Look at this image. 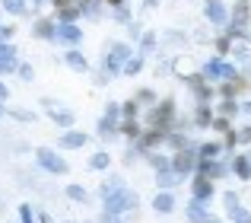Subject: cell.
<instances>
[{"label":"cell","instance_id":"6da1fadb","mask_svg":"<svg viewBox=\"0 0 251 223\" xmlns=\"http://www.w3.org/2000/svg\"><path fill=\"white\" fill-rule=\"evenodd\" d=\"M127 207H134V198H130L127 192H121V188H111V192H105V211L111 214H121L127 211Z\"/></svg>","mask_w":251,"mask_h":223},{"label":"cell","instance_id":"7a4b0ae2","mask_svg":"<svg viewBox=\"0 0 251 223\" xmlns=\"http://www.w3.org/2000/svg\"><path fill=\"white\" fill-rule=\"evenodd\" d=\"M54 38H61V42H67V45H76L80 42V29H76L74 23H57L54 26Z\"/></svg>","mask_w":251,"mask_h":223},{"label":"cell","instance_id":"3957f363","mask_svg":"<svg viewBox=\"0 0 251 223\" xmlns=\"http://www.w3.org/2000/svg\"><path fill=\"white\" fill-rule=\"evenodd\" d=\"M38 163H42L48 172H67V163L61 160V156H54V153H48V150H38Z\"/></svg>","mask_w":251,"mask_h":223},{"label":"cell","instance_id":"277c9868","mask_svg":"<svg viewBox=\"0 0 251 223\" xmlns=\"http://www.w3.org/2000/svg\"><path fill=\"white\" fill-rule=\"evenodd\" d=\"M13 64H16V48H10V45H0V74H3V70H10Z\"/></svg>","mask_w":251,"mask_h":223},{"label":"cell","instance_id":"5b68a950","mask_svg":"<svg viewBox=\"0 0 251 223\" xmlns=\"http://www.w3.org/2000/svg\"><path fill=\"white\" fill-rule=\"evenodd\" d=\"M210 195H213V182H210V179H197L194 182V198L197 201H207Z\"/></svg>","mask_w":251,"mask_h":223},{"label":"cell","instance_id":"8992f818","mask_svg":"<svg viewBox=\"0 0 251 223\" xmlns=\"http://www.w3.org/2000/svg\"><path fill=\"white\" fill-rule=\"evenodd\" d=\"M191 166H194V153H178L175 156V175L178 172H188Z\"/></svg>","mask_w":251,"mask_h":223},{"label":"cell","instance_id":"52a82bcc","mask_svg":"<svg viewBox=\"0 0 251 223\" xmlns=\"http://www.w3.org/2000/svg\"><path fill=\"white\" fill-rule=\"evenodd\" d=\"M172 207H175V198H172V195H159V198H156V211L169 214Z\"/></svg>","mask_w":251,"mask_h":223},{"label":"cell","instance_id":"ba28073f","mask_svg":"<svg viewBox=\"0 0 251 223\" xmlns=\"http://www.w3.org/2000/svg\"><path fill=\"white\" fill-rule=\"evenodd\" d=\"M35 35H42V38H51V35H54V26H51L48 19H38V26H35Z\"/></svg>","mask_w":251,"mask_h":223},{"label":"cell","instance_id":"9c48e42d","mask_svg":"<svg viewBox=\"0 0 251 223\" xmlns=\"http://www.w3.org/2000/svg\"><path fill=\"white\" fill-rule=\"evenodd\" d=\"M235 19H239V26L248 23V0H239V10H235Z\"/></svg>","mask_w":251,"mask_h":223},{"label":"cell","instance_id":"30bf717a","mask_svg":"<svg viewBox=\"0 0 251 223\" xmlns=\"http://www.w3.org/2000/svg\"><path fill=\"white\" fill-rule=\"evenodd\" d=\"M67 61H70V67L86 70V57H83V55H76V51H70V55H67Z\"/></svg>","mask_w":251,"mask_h":223},{"label":"cell","instance_id":"8fae6325","mask_svg":"<svg viewBox=\"0 0 251 223\" xmlns=\"http://www.w3.org/2000/svg\"><path fill=\"white\" fill-rule=\"evenodd\" d=\"M3 10H10V13H23V10H25V0H3Z\"/></svg>","mask_w":251,"mask_h":223},{"label":"cell","instance_id":"7c38bea8","mask_svg":"<svg viewBox=\"0 0 251 223\" xmlns=\"http://www.w3.org/2000/svg\"><path fill=\"white\" fill-rule=\"evenodd\" d=\"M64 143H67V147H83L86 134H67V137H64Z\"/></svg>","mask_w":251,"mask_h":223},{"label":"cell","instance_id":"4fadbf2b","mask_svg":"<svg viewBox=\"0 0 251 223\" xmlns=\"http://www.w3.org/2000/svg\"><path fill=\"white\" fill-rule=\"evenodd\" d=\"M67 195H70L74 201H86V188H80V185H70V188H67Z\"/></svg>","mask_w":251,"mask_h":223},{"label":"cell","instance_id":"5bb4252c","mask_svg":"<svg viewBox=\"0 0 251 223\" xmlns=\"http://www.w3.org/2000/svg\"><path fill=\"white\" fill-rule=\"evenodd\" d=\"M207 121H210V109H207V106H201V109H197V124L203 128Z\"/></svg>","mask_w":251,"mask_h":223},{"label":"cell","instance_id":"9a60e30c","mask_svg":"<svg viewBox=\"0 0 251 223\" xmlns=\"http://www.w3.org/2000/svg\"><path fill=\"white\" fill-rule=\"evenodd\" d=\"M235 169L242 172V179H248V175H251V166H248V160H235Z\"/></svg>","mask_w":251,"mask_h":223},{"label":"cell","instance_id":"2e32d148","mask_svg":"<svg viewBox=\"0 0 251 223\" xmlns=\"http://www.w3.org/2000/svg\"><path fill=\"white\" fill-rule=\"evenodd\" d=\"M124 134L137 137V134H140V124H137V121H127V124H124Z\"/></svg>","mask_w":251,"mask_h":223},{"label":"cell","instance_id":"e0dca14e","mask_svg":"<svg viewBox=\"0 0 251 223\" xmlns=\"http://www.w3.org/2000/svg\"><path fill=\"white\" fill-rule=\"evenodd\" d=\"M92 166H96V169L108 166V156H105V153H96V156H92Z\"/></svg>","mask_w":251,"mask_h":223},{"label":"cell","instance_id":"ac0fdd59","mask_svg":"<svg viewBox=\"0 0 251 223\" xmlns=\"http://www.w3.org/2000/svg\"><path fill=\"white\" fill-rule=\"evenodd\" d=\"M19 214H23V223H32V207L29 204H23V211H19Z\"/></svg>","mask_w":251,"mask_h":223},{"label":"cell","instance_id":"d6986e66","mask_svg":"<svg viewBox=\"0 0 251 223\" xmlns=\"http://www.w3.org/2000/svg\"><path fill=\"white\" fill-rule=\"evenodd\" d=\"M140 102H143V106H150V102H153V93H150V89H143V93H140Z\"/></svg>","mask_w":251,"mask_h":223},{"label":"cell","instance_id":"ffe728a7","mask_svg":"<svg viewBox=\"0 0 251 223\" xmlns=\"http://www.w3.org/2000/svg\"><path fill=\"white\" fill-rule=\"evenodd\" d=\"M54 118H57V121H61V124H70V121H74V118H70L67 112H61V115H54Z\"/></svg>","mask_w":251,"mask_h":223},{"label":"cell","instance_id":"44dd1931","mask_svg":"<svg viewBox=\"0 0 251 223\" xmlns=\"http://www.w3.org/2000/svg\"><path fill=\"white\" fill-rule=\"evenodd\" d=\"M0 99H6V86H3V83H0Z\"/></svg>","mask_w":251,"mask_h":223},{"label":"cell","instance_id":"7402d4cb","mask_svg":"<svg viewBox=\"0 0 251 223\" xmlns=\"http://www.w3.org/2000/svg\"><path fill=\"white\" fill-rule=\"evenodd\" d=\"M105 223H121V220H111V217H105Z\"/></svg>","mask_w":251,"mask_h":223},{"label":"cell","instance_id":"603a6c76","mask_svg":"<svg viewBox=\"0 0 251 223\" xmlns=\"http://www.w3.org/2000/svg\"><path fill=\"white\" fill-rule=\"evenodd\" d=\"M35 3H42V0H35Z\"/></svg>","mask_w":251,"mask_h":223},{"label":"cell","instance_id":"cb8c5ba5","mask_svg":"<svg viewBox=\"0 0 251 223\" xmlns=\"http://www.w3.org/2000/svg\"><path fill=\"white\" fill-rule=\"evenodd\" d=\"M0 112H3V106H0Z\"/></svg>","mask_w":251,"mask_h":223}]
</instances>
